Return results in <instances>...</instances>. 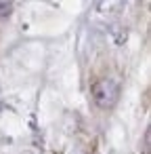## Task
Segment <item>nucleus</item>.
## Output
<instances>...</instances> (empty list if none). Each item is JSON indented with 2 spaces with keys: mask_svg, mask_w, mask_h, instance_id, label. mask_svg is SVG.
<instances>
[{
  "mask_svg": "<svg viewBox=\"0 0 151 154\" xmlns=\"http://www.w3.org/2000/svg\"><path fill=\"white\" fill-rule=\"evenodd\" d=\"M90 93H92V99L99 108L103 110H109L118 103V97H120V85L113 80V78H99L92 82L90 87Z\"/></svg>",
  "mask_w": 151,
  "mask_h": 154,
  "instance_id": "nucleus-1",
  "label": "nucleus"
},
{
  "mask_svg": "<svg viewBox=\"0 0 151 154\" xmlns=\"http://www.w3.org/2000/svg\"><path fill=\"white\" fill-rule=\"evenodd\" d=\"M11 11H13L11 0H0V17H7V15H11Z\"/></svg>",
  "mask_w": 151,
  "mask_h": 154,
  "instance_id": "nucleus-2",
  "label": "nucleus"
}]
</instances>
